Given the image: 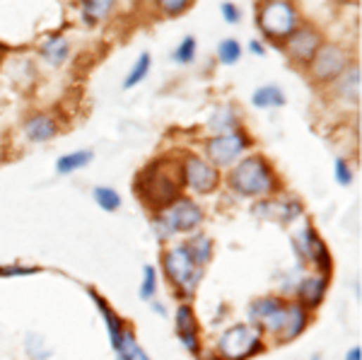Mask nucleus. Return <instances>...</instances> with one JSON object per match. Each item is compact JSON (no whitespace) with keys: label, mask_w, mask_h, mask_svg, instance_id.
<instances>
[{"label":"nucleus","mask_w":362,"mask_h":360,"mask_svg":"<svg viewBox=\"0 0 362 360\" xmlns=\"http://www.w3.org/2000/svg\"><path fill=\"white\" fill-rule=\"evenodd\" d=\"M326 288H328V278L326 276H314V278H304L297 288V295H299V304L304 309H314L319 307V302L324 300L326 295Z\"/></svg>","instance_id":"16"},{"label":"nucleus","mask_w":362,"mask_h":360,"mask_svg":"<svg viewBox=\"0 0 362 360\" xmlns=\"http://www.w3.org/2000/svg\"><path fill=\"white\" fill-rule=\"evenodd\" d=\"M133 360H150V358H148V353H145L143 348H141V351H138V356L133 358Z\"/></svg>","instance_id":"38"},{"label":"nucleus","mask_w":362,"mask_h":360,"mask_svg":"<svg viewBox=\"0 0 362 360\" xmlns=\"http://www.w3.org/2000/svg\"><path fill=\"white\" fill-rule=\"evenodd\" d=\"M304 326H307V309L299 302L287 304L285 324L280 329V341H295L304 331Z\"/></svg>","instance_id":"18"},{"label":"nucleus","mask_w":362,"mask_h":360,"mask_svg":"<svg viewBox=\"0 0 362 360\" xmlns=\"http://www.w3.org/2000/svg\"><path fill=\"white\" fill-rule=\"evenodd\" d=\"M336 179L341 186H350L353 184V169H350V165L345 162L343 158H336Z\"/></svg>","instance_id":"32"},{"label":"nucleus","mask_w":362,"mask_h":360,"mask_svg":"<svg viewBox=\"0 0 362 360\" xmlns=\"http://www.w3.org/2000/svg\"><path fill=\"white\" fill-rule=\"evenodd\" d=\"M183 186L181 162L172 160H155L145 167L136 179V196L143 198L150 208H167L179 198Z\"/></svg>","instance_id":"1"},{"label":"nucleus","mask_w":362,"mask_h":360,"mask_svg":"<svg viewBox=\"0 0 362 360\" xmlns=\"http://www.w3.org/2000/svg\"><path fill=\"white\" fill-rule=\"evenodd\" d=\"M188 254H191V259H193V264L198 266V269H203L205 264L210 262V259H213V240H210L208 235H198L193 237L191 242H188Z\"/></svg>","instance_id":"19"},{"label":"nucleus","mask_w":362,"mask_h":360,"mask_svg":"<svg viewBox=\"0 0 362 360\" xmlns=\"http://www.w3.org/2000/svg\"><path fill=\"white\" fill-rule=\"evenodd\" d=\"M321 49V34L311 27H297L287 39H285V51L287 56L297 63H311L316 51Z\"/></svg>","instance_id":"11"},{"label":"nucleus","mask_w":362,"mask_h":360,"mask_svg":"<svg viewBox=\"0 0 362 360\" xmlns=\"http://www.w3.org/2000/svg\"><path fill=\"white\" fill-rule=\"evenodd\" d=\"M217 351L225 360H247L264 351V341L252 326L237 324L222 331V336L217 339Z\"/></svg>","instance_id":"6"},{"label":"nucleus","mask_w":362,"mask_h":360,"mask_svg":"<svg viewBox=\"0 0 362 360\" xmlns=\"http://www.w3.org/2000/svg\"><path fill=\"white\" fill-rule=\"evenodd\" d=\"M235 124H237V119H235V114H232V109L230 107H225V109H217L215 116L210 119V129L217 131L222 136V133H230V131H235Z\"/></svg>","instance_id":"26"},{"label":"nucleus","mask_w":362,"mask_h":360,"mask_svg":"<svg viewBox=\"0 0 362 360\" xmlns=\"http://www.w3.org/2000/svg\"><path fill=\"white\" fill-rule=\"evenodd\" d=\"M90 297L94 300V304H97V309H99V314H102V317H104V322H107L111 348H114V351H116V348L121 346V339H124V331H126L124 319H121L119 314H116L114 309L109 307V302L104 300V297L99 295L97 290H92V288H90Z\"/></svg>","instance_id":"14"},{"label":"nucleus","mask_w":362,"mask_h":360,"mask_svg":"<svg viewBox=\"0 0 362 360\" xmlns=\"http://www.w3.org/2000/svg\"><path fill=\"white\" fill-rule=\"evenodd\" d=\"M37 266H3L0 269V276H30L37 274Z\"/></svg>","instance_id":"33"},{"label":"nucleus","mask_w":362,"mask_h":360,"mask_svg":"<svg viewBox=\"0 0 362 360\" xmlns=\"http://www.w3.org/2000/svg\"><path fill=\"white\" fill-rule=\"evenodd\" d=\"M249 49H252L254 53H259V56H264V53H266L264 44H259V41H252V44H249Z\"/></svg>","instance_id":"36"},{"label":"nucleus","mask_w":362,"mask_h":360,"mask_svg":"<svg viewBox=\"0 0 362 360\" xmlns=\"http://www.w3.org/2000/svg\"><path fill=\"white\" fill-rule=\"evenodd\" d=\"M200 223H203V210L191 198H176L172 206L160 210L157 237L167 240V237L176 235V232H193Z\"/></svg>","instance_id":"5"},{"label":"nucleus","mask_w":362,"mask_h":360,"mask_svg":"<svg viewBox=\"0 0 362 360\" xmlns=\"http://www.w3.org/2000/svg\"><path fill=\"white\" fill-rule=\"evenodd\" d=\"M217 58L225 65H235L237 60L242 58V46L237 44V39H225V41H220V46H217Z\"/></svg>","instance_id":"25"},{"label":"nucleus","mask_w":362,"mask_h":360,"mask_svg":"<svg viewBox=\"0 0 362 360\" xmlns=\"http://www.w3.org/2000/svg\"><path fill=\"white\" fill-rule=\"evenodd\" d=\"M138 351H141V346H138V341H136V334H133L131 329H126L124 339H121V346L116 348V358H119V360H133L138 356Z\"/></svg>","instance_id":"28"},{"label":"nucleus","mask_w":362,"mask_h":360,"mask_svg":"<svg viewBox=\"0 0 362 360\" xmlns=\"http://www.w3.org/2000/svg\"><path fill=\"white\" fill-rule=\"evenodd\" d=\"M256 22H259L261 32L271 41H285L299 27V15L297 8L285 3V0H269V3H259V8H256Z\"/></svg>","instance_id":"3"},{"label":"nucleus","mask_w":362,"mask_h":360,"mask_svg":"<svg viewBox=\"0 0 362 360\" xmlns=\"http://www.w3.org/2000/svg\"><path fill=\"white\" fill-rule=\"evenodd\" d=\"M333 92H336V97L345 99V102L358 104L360 102V65L345 68V73L333 80Z\"/></svg>","instance_id":"17"},{"label":"nucleus","mask_w":362,"mask_h":360,"mask_svg":"<svg viewBox=\"0 0 362 360\" xmlns=\"http://www.w3.org/2000/svg\"><path fill=\"white\" fill-rule=\"evenodd\" d=\"M345 360H362V348L360 346H353L348 351V356H345Z\"/></svg>","instance_id":"35"},{"label":"nucleus","mask_w":362,"mask_h":360,"mask_svg":"<svg viewBox=\"0 0 362 360\" xmlns=\"http://www.w3.org/2000/svg\"><path fill=\"white\" fill-rule=\"evenodd\" d=\"M196 58V39L193 37H186L183 41L176 46V51H174V60L176 63H191V60Z\"/></svg>","instance_id":"30"},{"label":"nucleus","mask_w":362,"mask_h":360,"mask_svg":"<svg viewBox=\"0 0 362 360\" xmlns=\"http://www.w3.org/2000/svg\"><path fill=\"white\" fill-rule=\"evenodd\" d=\"M41 53H44V58H46L49 63L60 65L65 58H68V41H65L63 37H51L41 46Z\"/></svg>","instance_id":"22"},{"label":"nucleus","mask_w":362,"mask_h":360,"mask_svg":"<svg viewBox=\"0 0 362 360\" xmlns=\"http://www.w3.org/2000/svg\"><path fill=\"white\" fill-rule=\"evenodd\" d=\"M252 148V138L247 136L242 129H235L222 136H213L205 143V155H208L210 165L217 167H227V165L237 162V158L242 153H247Z\"/></svg>","instance_id":"7"},{"label":"nucleus","mask_w":362,"mask_h":360,"mask_svg":"<svg viewBox=\"0 0 362 360\" xmlns=\"http://www.w3.org/2000/svg\"><path fill=\"white\" fill-rule=\"evenodd\" d=\"M94 201H97V206H102V210H107V213H114V210L121 208V196L111 186H97L94 189Z\"/></svg>","instance_id":"24"},{"label":"nucleus","mask_w":362,"mask_h":360,"mask_svg":"<svg viewBox=\"0 0 362 360\" xmlns=\"http://www.w3.org/2000/svg\"><path fill=\"white\" fill-rule=\"evenodd\" d=\"M181 176H183V186H188V189L198 193H213L217 189V184H220V172L210 162L196 158V155H188L181 162Z\"/></svg>","instance_id":"9"},{"label":"nucleus","mask_w":362,"mask_h":360,"mask_svg":"<svg viewBox=\"0 0 362 360\" xmlns=\"http://www.w3.org/2000/svg\"><path fill=\"white\" fill-rule=\"evenodd\" d=\"M92 162V153L90 150H77V153H68L63 158L56 160V172L58 174H72L75 169L85 167V165Z\"/></svg>","instance_id":"21"},{"label":"nucleus","mask_w":362,"mask_h":360,"mask_svg":"<svg viewBox=\"0 0 362 360\" xmlns=\"http://www.w3.org/2000/svg\"><path fill=\"white\" fill-rule=\"evenodd\" d=\"M153 309H155V312H157V314H162V317L167 314V312H164V307H162V304H160V302H155V304H153Z\"/></svg>","instance_id":"37"},{"label":"nucleus","mask_w":362,"mask_h":360,"mask_svg":"<svg viewBox=\"0 0 362 360\" xmlns=\"http://www.w3.org/2000/svg\"><path fill=\"white\" fill-rule=\"evenodd\" d=\"M285 312L287 304L280 300V297H259V300L252 302L249 307V319L264 331H271V334H280L283 324H285Z\"/></svg>","instance_id":"10"},{"label":"nucleus","mask_w":362,"mask_h":360,"mask_svg":"<svg viewBox=\"0 0 362 360\" xmlns=\"http://www.w3.org/2000/svg\"><path fill=\"white\" fill-rule=\"evenodd\" d=\"M230 186L242 196H271L278 186L273 167L261 155H249L230 172Z\"/></svg>","instance_id":"2"},{"label":"nucleus","mask_w":362,"mask_h":360,"mask_svg":"<svg viewBox=\"0 0 362 360\" xmlns=\"http://www.w3.org/2000/svg\"><path fill=\"white\" fill-rule=\"evenodd\" d=\"M350 63L348 51L336 44H321V49L316 51V56L309 63V73L311 80L316 82H333L338 75L345 73Z\"/></svg>","instance_id":"8"},{"label":"nucleus","mask_w":362,"mask_h":360,"mask_svg":"<svg viewBox=\"0 0 362 360\" xmlns=\"http://www.w3.org/2000/svg\"><path fill=\"white\" fill-rule=\"evenodd\" d=\"M176 336L183 346L188 348L191 353H198L200 343H198V322H196V314H193L191 304H179L176 309Z\"/></svg>","instance_id":"13"},{"label":"nucleus","mask_w":362,"mask_h":360,"mask_svg":"<svg viewBox=\"0 0 362 360\" xmlns=\"http://www.w3.org/2000/svg\"><path fill=\"white\" fill-rule=\"evenodd\" d=\"M56 133H58V124L51 114H34L25 124V136L32 143H46L56 138Z\"/></svg>","instance_id":"15"},{"label":"nucleus","mask_w":362,"mask_h":360,"mask_svg":"<svg viewBox=\"0 0 362 360\" xmlns=\"http://www.w3.org/2000/svg\"><path fill=\"white\" fill-rule=\"evenodd\" d=\"M114 8L116 5L111 3V0H87V3H82V13H85L87 25H94V22L104 20Z\"/></svg>","instance_id":"23"},{"label":"nucleus","mask_w":362,"mask_h":360,"mask_svg":"<svg viewBox=\"0 0 362 360\" xmlns=\"http://www.w3.org/2000/svg\"><path fill=\"white\" fill-rule=\"evenodd\" d=\"M162 266H164V274L167 278H169V283L174 285L176 290L186 292V295H191V292L196 290L200 276H203V269H198V266L193 264L186 245L167 249Z\"/></svg>","instance_id":"4"},{"label":"nucleus","mask_w":362,"mask_h":360,"mask_svg":"<svg viewBox=\"0 0 362 360\" xmlns=\"http://www.w3.org/2000/svg\"><path fill=\"white\" fill-rule=\"evenodd\" d=\"M220 10H222V15H225V22H230V25H237V22H239V10H237V5L222 3Z\"/></svg>","instance_id":"34"},{"label":"nucleus","mask_w":362,"mask_h":360,"mask_svg":"<svg viewBox=\"0 0 362 360\" xmlns=\"http://www.w3.org/2000/svg\"><path fill=\"white\" fill-rule=\"evenodd\" d=\"M297 249L302 252L304 259H309V262L321 271V276L328 278V274H331V254H328L326 245L321 242V237L316 235L314 230L307 228L302 232V237L297 240Z\"/></svg>","instance_id":"12"},{"label":"nucleus","mask_w":362,"mask_h":360,"mask_svg":"<svg viewBox=\"0 0 362 360\" xmlns=\"http://www.w3.org/2000/svg\"><path fill=\"white\" fill-rule=\"evenodd\" d=\"M155 292H157V271H155V266H145L143 283H141V300H153Z\"/></svg>","instance_id":"29"},{"label":"nucleus","mask_w":362,"mask_h":360,"mask_svg":"<svg viewBox=\"0 0 362 360\" xmlns=\"http://www.w3.org/2000/svg\"><path fill=\"white\" fill-rule=\"evenodd\" d=\"M252 102H254V107H259V109L283 107V104H285V95H283L280 87H276V85H264V87H259V90L254 92Z\"/></svg>","instance_id":"20"},{"label":"nucleus","mask_w":362,"mask_h":360,"mask_svg":"<svg viewBox=\"0 0 362 360\" xmlns=\"http://www.w3.org/2000/svg\"><path fill=\"white\" fill-rule=\"evenodd\" d=\"M188 8H191L188 0H162V3H160V10H164L167 18H176V15L186 13Z\"/></svg>","instance_id":"31"},{"label":"nucleus","mask_w":362,"mask_h":360,"mask_svg":"<svg viewBox=\"0 0 362 360\" xmlns=\"http://www.w3.org/2000/svg\"><path fill=\"white\" fill-rule=\"evenodd\" d=\"M148 70H150V53H141V58L136 60L133 70L128 73V77L124 80V87H126V90H131V87H136L138 82H143L145 75H148Z\"/></svg>","instance_id":"27"}]
</instances>
